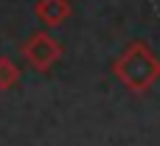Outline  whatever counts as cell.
Masks as SVG:
<instances>
[{
    "label": "cell",
    "mask_w": 160,
    "mask_h": 146,
    "mask_svg": "<svg viewBox=\"0 0 160 146\" xmlns=\"http://www.w3.org/2000/svg\"><path fill=\"white\" fill-rule=\"evenodd\" d=\"M20 53H22V59H25L34 70L45 73V70H51V68L62 59V42H59L56 37H51L48 31H34V34L20 45Z\"/></svg>",
    "instance_id": "2"
},
{
    "label": "cell",
    "mask_w": 160,
    "mask_h": 146,
    "mask_svg": "<svg viewBox=\"0 0 160 146\" xmlns=\"http://www.w3.org/2000/svg\"><path fill=\"white\" fill-rule=\"evenodd\" d=\"M112 73L129 93H149L152 84L160 79V56L143 39H135L115 56Z\"/></svg>",
    "instance_id": "1"
},
{
    "label": "cell",
    "mask_w": 160,
    "mask_h": 146,
    "mask_svg": "<svg viewBox=\"0 0 160 146\" xmlns=\"http://www.w3.org/2000/svg\"><path fill=\"white\" fill-rule=\"evenodd\" d=\"M34 14L45 28H59L68 23V17L73 14L68 0H37L34 3Z\"/></svg>",
    "instance_id": "3"
},
{
    "label": "cell",
    "mask_w": 160,
    "mask_h": 146,
    "mask_svg": "<svg viewBox=\"0 0 160 146\" xmlns=\"http://www.w3.org/2000/svg\"><path fill=\"white\" fill-rule=\"evenodd\" d=\"M17 79H20V68H17L8 56H0V90L14 87Z\"/></svg>",
    "instance_id": "4"
}]
</instances>
